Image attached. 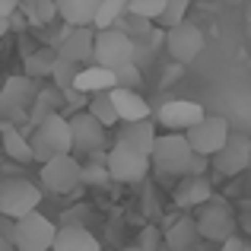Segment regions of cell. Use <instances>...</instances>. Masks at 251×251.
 Here are the masks:
<instances>
[{"instance_id":"5b68a950","label":"cell","mask_w":251,"mask_h":251,"mask_svg":"<svg viewBox=\"0 0 251 251\" xmlns=\"http://www.w3.org/2000/svg\"><path fill=\"white\" fill-rule=\"evenodd\" d=\"M57 226L42 213H32L25 220L13 223V245L16 251H54Z\"/></svg>"},{"instance_id":"4dcf8cb0","label":"cell","mask_w":251,"mask_h":251,"mask_svg":"<svg viewBox=\"0 0 251 251\" xmlns=\"http://www.w3.org/2000/svg\"><path fill=\"white\" fill-rule=\"evenodd\" d=\"M188 6H191V0H169V6H166V13H162V19H159V25L162 29H175V25H181V23H188Z\"/></svg>"},{"instance_id":"ffe728a7","label":"cell","mask_w":251,"mask_h":251,"mask_svg":"<svg viewBox=\"0 0 251 251\" xmlns=\"http://www.w3.org/2000/svg\"><path fill=\"white\" fill-rule=\"evenodd\" d=\"M197 239H201V226L194 216H178L166 229V248L169 251H194Z\"/></svg>"},{"instance_id":"7a4b0ae2","label":"cell","mask_w":251,"mask_h":251,"mask_svg":"<svg viewBox=\"0 0 251 251\" xmlns=\"http://www.w3.org/2000/svg\"><path fill=\"white\" fill-rule=\"evenodd\" d=\"M35 162H51L57 156H74V130H70V118L51 115L45 124H38L29 137Z\"/></svg>"},{"instance_id":"d6986e66","label":"cell","mask_w":251,"mask_h":251,"mask_svg":"<svg viewBox=\"0 0 251 251\" xmlns=\"http://www.w3.org/2000/svg\"><path fill=\"white\" fill-rule=\"evenodd\" d=\"M115 99V108H118V118L121 124H137V121H150V105L140 92L134 89H115L111 92Z\"/></svg>"},{"instance_id":"83f0119b","label":"cell","mask_w":251,"mask_h":251,"mask_svg":"<svg viewBox=\"0 0 251 251\" xmlns=\"http://www.w3.org/2000/svg\"><path fill=\"white\" fill-rule=\"evenodd\" d=\"M80 64H74V61H64L61 54H57V64H54V70H51V80H54V89H61V92H70L74 89V83H76V76H80Z\"/></svg>"},{"instance_id":"30bf717a","label":"cell","mask_w":251,"mask_h":251,"mask_svg":"<svg viewBox=\"0 0 251 251\" xmlns=\"http://www.w3.org/2000/svg\"><path fill=\"white\" fill-rule=\"evenodd\" d=\"M153 159L150 156H140L127 147H111L108 150V172H111V181H124V184H134V181H143L147 178Z\"/></svg>"},{"instance_id":"3957f363","label":"cell","mask_w":251,"mask_h":251,"mask_svg":"<svg viewBox=\"0 0 251 251\" xmlns=\"http://www.w3.org/2000/svg\"><path fill=\"white\" fill-rule=\"evenodd\" d=\"M38 207H42V188L32 184L29 178H3L0 181V216L19 223L38 213Z\"/></svg>"},{"instance_id":"d4e9b609","label":"cell","mask_w":251,"mask_h":251,"mask_svg":"<svg viewBox=\"0 0 251 251\" xmlns=\"http://www.w3.org/2000/svg\"><path fill=\"white\" fill-rule=\"evenodd\" d=\"M89 111L92 118H96L102 127H111V124H121V118H118V108H115V99H111V92H99V96H89Z\"/></svg>"},{"instance_id":"6da1fadb","label":"cell","mask_w":251,"mask_h":251,"mask_svg":"<svg viewBox=\"0 0 251 251\" xmlns=\"http://www.w3.org/2000/svg\"><path fill=\"white\" fill-rule=\"evenodd\" d=\"M42 86L32 76H10L0 89V118L13 127H29L32 105H35Z\"/></svg>"},{"instance_id":"7c38bea8","label":"cell","mask_w":251,"mask_h":251,"mask_svg":"<svg viewBox=\"0 0 251 251\" xmlns=\"http://www.w3.org/2000/svg\"><path fill=\"white\" fill-rule=\"evenodd\" d=\"M70 130H74V153H80V156L105 153V134H108V130H105L89 111L70 115Z\"/></svg>"},{"instance_id":"8fae6325","label":"cell","mask_w":251,"mask_h":251,"mask_svg":"<svg viewBox=\"0 0 251 251\" xmlns=\"http://www.w3.org/2000/svg\"><path fill=\"white\" fill-rule=\"evenodd\" d=\"M203 45H207V38H203L201 25H194V23H181L166 32V51L178 64H191L203 51Z\"/></svg>"},{"instance_id":"60d3db41","label":"cell","mask_w":251,"mask_h":251,"mask_svg":"<svg viewBox=\"0 0 251 251\" xmlns=\"http://www.w3.org/2000/svg\"><path fill=\"white\" fill-rule=\"evenodd\" d=\"M248 251H251V242H248Z\"/></svg>"},{"instance_id":"d6a6232c","label":"cell","mask_w":251,"mask_h":251,"mask_svg":"<svg viewBox=\"0 0 251 251\" xmlns=\"http://www.w3.org/2000/svg\"><path fill=\"white\" fill-rule=\"evenodd\" d=\"M115 80H118V89H140L143 83V70L137 67V64H124V67L115 70Z\"/></svg>"},{"instance_id":"836d02e7","label":"cell","mask_w":251,"mask_h":251,"mask_svg":"<svg viewBox=\"0 0 251 251\" xmlns=\"http://www.w3.org/2000/svg\"><path fill=\"white\" fill-rule=\"evenodd\" d=\"M137 245H140L143 251H159V232H156L153 226L143 229V232H140V242H137Z\"/></svg>"},{"instance_id":"ab89813d","label":"cell","mask_w":251,"mask_h":251,"mask_svg":"<svg viewBox=\"0 0 251 251\" xmlns=\"http://www.w3.org/2000/svg\"><path fill=\"white\" fill-rule=\"evenodd\" d=\"M130 3H137V0H127V6H130Z\"/></svg>"},{"instance_id":"44dd1931","label":"cell","mask_w":251,"mask_h":251,"mask_svg":"<svg viewBox=\"0 0 251 251\" xmlns=\"http://www.w3.org/2000/svg\"><path fill=\"white\" fill-rule=\"evenodd\" d=\"M213 201V188H210L207 178H181V184L175 188V203L178 207H207Z\"/></svg>"},{"instance_id":"ac0fdd59","label":"cell","mask_w":251,"mask_h":251,"mask_svg":"<svg viewBox=\"0 0 251 251\" xmlns=\"http://www.w3.org/2000/svg\"><path fill=\"white\" fill-rule=\"evenodd\" d=\"M99 3L102 0H57L61 6V19L74 29H96Z\"/></svg>"},{"instance_id":"277c9868","label":"cell","mask_w":251,"mask_h":251,"mask_svg":"<svg viewBox=\"0 0 251 251\" xmlns=\"http://www.w3.org/2000/svg\"><path fill=\"white\" fill-rule=\"evenodd\" d=\"M194 147L188 143L184 134H162L156 140L153 150V166L162 172V175H178L188 178L191 175V162H194Z\"/></svg>"},{"instance_id":"4fadbf2b","label":"cell","mask_w":251,"mask_h":251,"mask_svg":"<svg viewBox=\"0 0 251 251\" xmlns=\"http://www.w3.org/2000/svg\"><path fill=\"white\" fill-rule=\"evenodd\" d=\"M156 118H159V124H166V127L188 134L191 127H197V124L207 118V111H203V105L191 102V99H169L166 105H159Z\"/></svg>"},{"instance_id":"52a82bcc","label":"cell","mask_w":251,"mask_h":251,"mask_svg":"<svg viewBox=\"0 0 251 251\" xmlns=\"http://www.w3.org/2000/svg\"><path fill=\"white\" fill-rule=\"evenodd\" d=\"M184 137H188V143L194 147V153H197V156H207V159H213V156L229 143L232 130H229V121H226V118H220V115H207L201 124H197V127H191Z\"/></svg>"},{"instance_id":"f546056e","label":"cell","mask_w":251,"mask_h":251,"mask_svg":"<svg viewBox=\"0 0 251 251\" xmlns=\"http://www.w3.org/2000/svg\"><path fill=\"white\" fill-rule=\"evenodd\" d=\"M166 6H169V0H137V3H130V6H127V10L134 13V16H140V19L159 23L162 13H166Z\"/></svg>"},{"instance_id":"8992f818","label":"cell","mask_w":251,"mask_h":251,"mask_svg":"<svg viewBox=\"0 0 251 251\" xmlns=\"http://www.w3.org/2000/svg\"><path fill=\"white\" fill-rule=\"evenodd\" d=\"M197 226H201V239L220 242V245H226L229 239H235V229H239L235 226V216H232V207L216 194H213V201H210L207 207H201Z\"/></svg>"},{"instance_id":"2e32d148","label":"cell","mask_w":251,"mask_h":251,"mask_svg":"<svg viewBox=\"0 0 251 251\" xmlns=\"http://www.w3.org/2000/svg\"><path fill=\"white\" fill-rule=\"evenodd\" d=\"M57 54L64 61H74V64H83L92 61L96 64V29H70V35L64 38V45L57 48Z\"/></svg>"},{"instance_id":"f35d334b","label":"cell","mask_w":251,"mask_h":251,"mask_svg":"<svg viewBox=\"0 0 251 251\" xmlns=\"http://www.w3.org/2000/svg\"><path fill=\"white\" fill-rule=\"evenodd\" d=\"M121 251H143L140 245H127V248H121Z\"/></svg>"},{"instance_id":"9a60e30c","label":"cell","mask_w":251,"mask_h":251,"mask_svg":"<svg viewBox=\"0 0 251 251\" xmlns=\"http://www.w3.org/2000/svg\"><path fill=\"white\" fill-rule=\"evenodd\" d=\"M156 124L153 121H137V124H121L118 130V147H127L140 156H150L153 159V150H156Z\"/></svg>"},{"instance_id":"7402d4cb","label":"cell","mask_w":251,"mask_h":251,"mask_svg":"<svg viewBox=\"0 0 251 251\" xmlns=\"http://www.w3.org/2000/svg\"><path fill=\"white\" fill-rule=\"evenodd\" d=\"M54 251H99V239L86 226L70 223V226H61V229H57Z\"/></svg>"},{"instance_id":"4316f807","label":"cell","mask_w":251,"mask_h":251,"mask_svg":"<svg viewBox=\"0 0 251 251\" xmlns=\"http://www.w3.org/2000/svg\"><path fill=\"white\" fill-rule=\"evenodd\" d=\"M54 64H57V51L54 48H42V51H35V54L25 57V76H32V80L51 76Z\"/></svg>"},{"instance_id":"484cf974","label":"cell","mask_w":251,"mask_h":251,"mask_svg":"<svg viewBox=\"0 0 251 251\" xmlns=\"http://www.w3.org/2000/svg\"><path fill=\"white\" fill-rule=\"evenodd\" d=\"M124 16H127V0H102L99 3V16H96V32L115 29Z\"/></svg>"},{"instance_id":"603a6c76","label":"cell","mask_w":251,"mask_h":251,"mask_svg":"<svg viewBox=\"0 0 251 251\" xmlns=\"http://www.w3.org/2000/svg\"><path fill=\"white\" fill-rule=\"evenodd\" d=\"M0 137H3V153L16 162H35V153H32V143L29 137L23 134V127H13V124H0Z\"/></svg>"},{"instance_id":"e0dca14e","label":"cell","mask_w":251,"mask_h":251,"mask_svg":"<svg viewBox=\"0 0 251 251\" xmlns=\"http://www.w3.org/2000/svg\"><path fill=\"white\" fill-rule=\"evenodd\" d=\"M74 89H76V92H83V96L115 92V89H118L115 70H105V67H99V64H89V67H83V70H80V76H76Z\"/></svg>"},{"instance_id":"e575fe53","label":"cell","mask_w":251,"mask_h":251,"mask_svg":"<svg viewBox=\"0 0 251 251\" xmlns=\"http://www.w3.org/2000/svg\"><path fill=\"white\" fill-rule=\"evenodd\" d=\"M19 10V0H0V19H10Z\"/></svg>"},{"instance_id":"9c48e42d","label":"cell","mask_w":251,"mask_h":251,"mask_svg":"<svg viewBox=\"0 0 251 251\" xmlns=\"http://www.w3.org/2000/svg\"><path fill=\"white\" fill-rule=\"evenodd\" d=\"M42 184L51 194H74L83 184V162L76 156H57L42 166Z\"/></svg>"},{"instance_id":"5bb4252c","label":"cell","mask_w":251,"mask_h":251,"mask_svg":"<svg viewBox=\"0 0 251 251\" xmlns=\"http://www.w3.org/2000/svg\"><path fill=\"white\" fill-rule=\"evenodd\" d=\"M210 162H213V169L220 172V175H226V178L242 175V172L251 166V140H248V137H242V134H232V137H229V143Z\"/></svg>"},{"instance_id":"f1b7e54d","label":"cell","mask_w":251,"mask_h":251,"mask_svg":"<svg viewBox=\"0 0 251 251\" xmlns=\"http://www.w3.org/2000/svg\"><path fill=\"white\" fill-rule=\"evenodd\" d=\"M115 29H121L124 35H127L130 42H134V45H137V42H147V38L153 35V23H150V19H140V16H134L130 10H127V16H124L121 23L115 25Z\"/></svg>"},{"instance_id":"8d00e7d4","label":"cell","mask_w":251,"mask_h":251,"mask_svg":"<svg viewBox=\"0 0 251 251\" xmlns=\"http://www.w3.org/2000/svg\"><path fill=\"white\" fill-rule=\"evenodd\" d=\"M0 251H16V245H13V242L6 239L3 232H0Z\"/></svg>"},{"instance_id":"74e56055","label":"cell","mask_w":251,"mask_h":251,"mask_svg":"<svg viewBox=\"0 0 251 251\" xmlns=\"http://www.w3.org/2000/svg\"><path fill=\"white\" fill-rule=\"evenodd\" d=\"M6 32H10V19H0V38H3Z\"/></svg>"},{"instance_id":"cb8c5ba5","label":"cell","mask_w":251,"mask_h":251,"mask_svg":"<svg viewBox=\"0 0 251 251\" xmlns=\"http://www.w3.org/2000/svg\"><path fill=\"white\" fill-rule=\"evenodd\" d=\"M61 96H64L61 89H42V92H38L35 105H32V118H29V124H32V127H38V124H45L51 115H57Z\"/></svg>"},{"instance_id":"1f68e13d","label":"cell","mask_w":251,"mask_h":251,"mask_svg":"<svg viewBox=\"0 0 251 251\" xmlns=\"http://www.w3.org/2000/svg\"><path fill=\"white\" fill-rule=\"evenodd\" d=\"M111 181V172H108V162H83V184H92V188H102V184Z\"/></svg>"},{"instance_id":"ba28073f","label":"cell","mask_w":251,"mask_h":251,"mask_svg":"<svg viewBox=\"0 0 251 251\" xmlns=\"http://www.w3.org/2000/svg\"><path fill=\"white\" fill-rule=\"evenodd\" d=\"M137 45L124 35L121 29H105L96 32V64L105 70H118L124 64H134Z\"/></svg>"},{"instance_id":"d590c367","label":"cell","mask_w":251,"mask_h":251,"mask_svg":"<svg viewBox=\"0 0 251 251\" xmlns=\"http://www.w3.org/2000/svg\"><path fill=\"white\" fill-rule=\"evenodd\" d=\"M220 251H248V245L239 239V235H235V239H229V242H226V245H223Z\"/></svg>"}]
</instances>
